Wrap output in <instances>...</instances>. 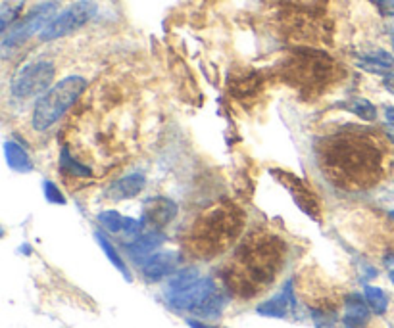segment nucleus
<instances>
[{
	"label": "nucleus",
	"instance_id": "nucleus-1",
	"mask_svg": "<svg viewBox=\"0 0 394 328\" xmlns=\"http://www.w3.org/2000/svg\"><path fill=\"white\" fill-rule=\"evenodd\" d=\"M285 256L283 242L267 232H252L235 252L223 282L229 292L241 297L258 296L279 274Z\"/></svg>",
	"mask_w": 394,
	"mask_h": 328
},
{
	"label": "nucleus",
	"instance_id": "nucleus-2",
	"mask_svg": "<svg viewBox=\"0 0 394 328\" xmlns=\"http://www.w3.org/2000/svg\"><path fill=\"white\" fill-rule=\"evenodd\" d=\"M320 160L331 181L350 190L371 186L381 175V152L363 136L345 135L327 140Z\"/></svg>",
	"mask_w": 394,
	"mask_h": 328
},
{
	"label": "nucleus",
	"instance_id": "nucleus-3",
	"mask_svg": "<svg viewBox=\"0 0 394 328\" xmlns=\"http://www.w3.org/2000/svg\"><path fill=\"white\" fill-rule=\"evenodd\" d=\"M241 229L242 213L237 208L221 206L210 209L196 219L189 236V248L198 257L216 256L241 234Z\"/></svg>",
	"mask_w": 394,
	"mask_h": 328
},
{
	"label": "nucleus",
	"instance_id": "nucleus-4",
	"mask_svg": "<svg viewBox=\"0 0 394 328\" xmlns=\"http://www.w3.org/2000/svg\"><path fill=\"white\" fill-rule=\"evenodd\" d=\"M166 300L173 309L191 313L196 319H216L229 302L216 280L208 277H200L179 290H166Z\"/></svg>",
	"mask_w": 394,
	"mask_h": 328
},
{
	"label": "nucleus",
	"instance_id": "nucleus-5",
	"mask_svg": "<svg viewBox=\"0 0 394 328\" xmlns=\"http://www.w3.org/2000/svg\"><path fill=\"white\" fill-rule=\"evenodd\" d=\"M87 79L79 75L65 77L54 87H50L42 97H39L35 110H33V129L35 131H49L70 108H72L77 98L85 92Z\"/></svg>",
	"mask_w": 394,
	"mask_h": 328
},
{
	"label": "nucleus",
	"instance_id": "nucleus-6",
	"mask_svg": "<svg viewBox=\"0 0 394 328\" xmlns=\"http://www.w3.org/2000/svg\"><path fill=\"white\" fill-rule=\"evenodd\" d=\"M56 67L49 60H37L24 65L12 79V95L19 100L42 97L52 85Z\"/></svg>",
	"mask_w": 394,
	"mask_h": 328
},
{
	"label": "nucleus",
	"instance_id": "nucleus-7",
	"mask_svg": "<svg viewBox=\"0 0 394 328\" xmlns=\"http://www.w3.org/2000/svg\"><path fill=\"white\" fill-rule=\"evenodd\" d=\"M95 16H97V4L95 2H90V0L73 2L72 6H68L50 19V24L40 31V40L50 42V40L68 37L72 33L79 31L81 27H85Z\"/></svg>",
	"mask_w": 394,
	"mask_h": 328
},
{
	"label": "nucleus",
	"instance_id": "nucleus-8",
	"mask_svg": "<svg viewBox=\"0 0 394 328\" xmlns=\"http://www.w3.org/2000/svg\"><path fill=\"white\" fill-rule=\"evenodd\" d=\"M56 2H42L24 17L19 19L17 24L10 31L4 33V39H2V50L8 52L10 49H16L22 42L29 39L35 33H40L47 25L50 24V19L56 16Z\"/></svg>",
	"mask_w": 394,
	"mask_h": 328
},
{
	"label": "nucleus",
	"instance_id": "nucleus-9",
	"mask_svg": "<svg viewBox=\"0 0 394 328\" xmlns=\"http://www.w3.org/2000/svg\"><path fill=\"white\" fill-rule=\"evenodd\" d=\"M279 173H281L279 181L289 188L290 196L294 198L298 208L302 209L306 215H310L314 221H317L322 215V206H320L317 196L310 190V184H306L302 179H298L292 173H285V171H279Z\"/></svg>",
	"mask_w": 394,
	"mask_h": 328
},
{
	"label": "nucleus",
	"instance_id": "nucleus-10",
	"mask_svg": "<svg viewBox=\"0 0 394 328\" xmlns=\"http://www.w3.org/2000/svg\"><path fill=\"white\" fill-rule=\"evenodd\" d=\"M297 309V297H294V280L290 279L283 284V288L266 302L256 307L258 315L269 317V319H287L290 313Z\"/></svg>",
	"mask_w": 394,
	"mask_h": 328
},
{
	"label": "nucleus",
	"instance_id": "nucleus-11",
	"mask_svg": "<svg viewBox=\"0 0 394 328\" xmlns=\"http://www.w3.org/2000/svg\"><path fill=\"white\" fill-rule=\"evenodd\" d=\"M178 204L173 200L166 196H154L148 198L143 206V223L160 231L178 217Z\"/></svg>",
	"mask_w": 394,
	"mask_h": 328
},
{
	"label": "nucleus",
	"instance_id": "nucleus-12",
	"mask_svg": "<svg viewBox=\"0 0 394 328\" xmlns=\"http://www.w3.org/2000/svg\"><path fill=\"white\" fill-rule=\"evenodd\" d=\"M179 261H181V256L178 252H158V254L146 257L141 263V271L148 282H160L178 271Z\"/></svg>",
	"mask_w": 394,
	"mask_h": 328
},
{
	"label": "nucleus",
	"instance_id": "nucleus-13",
	"mask_svg": "<svg viewBox=\"0 0 394 328\" xmlns=\"http://www.w3.org/2000/svg\"><path fill=\"white\" fill-rule=\"evenodd\" d=\"M164 242H166V234L161 231H156V229H154V231L139 234L135 240L129 242L127 246H125V249L129 252V256L133 257L135 263H143L146 257L152 256L154 252L160 248Z\"/></svg>",
	"mask_w": 394,
	"mask_h": 328
},
{
	"label": "nucleus",
	"instance_id": "nucleus-14",
	"mask_svg": "<svg viewBox=\"0 0 394 328\" xmlns=\"http://www.w3.org/2000/svg\"><path fill=\"white\" fill-rule=\"evenodd\" d=\"M371 309L365 297L360 294H350L345 302V315H342V327L345 328H365L370 322Z\"/></svg>",
	"mask_w": 394,
	"mask_h": 328
},
{
	"label": "nucleus",
	"instance_id": "nucleus-15",
	"mask_svg": "<svg viewBox=\"0 0 394 328\" xmlns=\"http://www.w3.org/2000/svg\"><path fill=\"white\" fill-rule=\"evenodd\" d=\"M146 177L145 173H131L113 181L108 188V196L113 200H129V198H135L143 188H145Z\"/></svg>",
	"mask_w": 394,
	"mask_h": 328
},
{
	"label": "nucleus",
	"instance_id": "nucleus-16",
	"mask_svg": "<svg viewBox=\"0 0 394 328\" xmlns=\"http://www.w3.org/2000/svg\"><path fill=\"white\" fill-rule=\"evenodd\" d=\"M358 67H362L363 72L375 73V75H386V73L394 72V56L386 50H370V52H363L358 56Z\"/></svg>",
	"mask_w": 394,
	"mask_h": 328
},
{
	"label": "nucleus",
	"instance_id": "nucleus-17",
	"mask_svg": "<svg viewBox=\"0 0 394 328\" xmlns=\"http://www.w3.org/2000/svg\"><path fill=\"white\" fill-rule=\"evenodd\" d=\"M4 156H6L10 167L17 173H31L33 171V161L29 154L25 152L17 142H12V140L4 142Z\"/></svg>",
	"mask_w": 394,
	"mask_h": 328
},
{
	"label": "nucleus",
	"instance_id": "nucleus-18",
	"mask_svg": "<svg viewBox=\"0 0 394 328\" xmlns=\"http://www.w3.org/2000/svg\"><path fill=\"white\" fill-rule=\"evenodd\" d=\"M95 238H97V242L100 244V248H102V252H104V256L108 257V261H110V263H112L113 267H116V269H118V271L125 277L127 282H131V280H133V277H131V271H129V267L125 265V261H123V257L120 256V252L113 248L112 242L108 240V238H106L104 234H102L100 231L95 232Z\"/></svg>",
	"mask_w": 394,
	"mask_h": 328
},
{
	"label": "nucleus",
	"instance_id": "nucleus-19",
	"mask_svg": "<svg viewBox=\"0 0 394 328\" xmlns=\"http://www.w3.org/2000/svg\"><path fill=\"white\" fill-rule=\"evenodd\" d=\"M340 108L346 110V112L354 113V115H358V117L363 121H375L379 115L377 106L373 104V102H370V100H365V98H360V97H354L350 98V100H346V102L340 104Z\"/></svg>",
	"mask_w": 394,
	"mask_h": 328
},
{
	"label": "nucleus",
	"instance_id": "nucleus-20",
	"mask_svg": "<svg viewBox=\"0 0 394 328\" xmlns=\"http://www.w3.org/2000/svg\"><path fill=\"white\" fill-rule=\"evenodd\" d=\"M363 297H365L370 309L375 315H385L388 311L391 300H388V294L383 288H379V286H365L363 288Z\"/></svg>",
	"mask_w": 394,
	"mask_h": 328
},
{
	"label": "nucleus",
	"instance_id": "nucleus-21",
	"mask_svg": "<svg viewBox=\"0 0 394 328\" xmlns=\"http://www.w3.org/2000/svg\"><path fill=\"white\" fill-rule=\"evenodd\" d=\"M60 171L65 173V175H73V177H90L93 175V171L89 167H85V165H81L79 161H75L70 156V150L68 148H62V152H60Z\"/></svg>",
	"mask_w": 394,
	"mask_h": 328
},
{
	"label": "nucleus",
	"instance_id": "nucleus-22",
	"mask_svg": "<svg viewBox=\"0 0 394 328\" xmlns=\"http://www.w3.org/2000/svg\"><path fill=\"white\" fill-rule=\"evenodd\" d=\"M98 223L102 224V229H106L108 232L120 234V232H123V227H125V217L110 209V211H102L98 215Z\"/></svg>",
	"mask_w": 394,
	"mask_h": 328
},
{
	"label": "nucleus",
	"instance_id": "nucleus-23",
	"mask_svg": "<svg viewBox=\"0 0 394 328\" xmlns=\"http://www.w3.org/2000/svg\"><path fill=\"white\" fill-rule=\"evenodd\" d=\"M24 6V0H14V2H10L6 0L4 4H2V12H0V19H2V33L8 31V27L12 22H16L17 14H19V10Z\"/></svg>",
	"mask_w": 394,
	"mask_h": 328
},
{
	"label": "nucleus",
	"instance_id": "nucleus-24",
	"mask_svg": "<svg viewBox=\"0 0 394 328\" xmlns=\"http://www.w3.org/2000/svg\"><path fill=\"white\" fill-rule=\"evenodd\" d=\"M42 192H45V198H47L49 204H54V206H64L65 204V196L52 181L42 183Z\"/></svg>",
	"mask_w": 394,
	"mask_h": 328
},
{
	"label": "nucleus",
	"instance_id": "nucleus-25",
	"mask_svg": "<svg viewBox=\"0 0 394 328\" xmlns=\"http://www.w3.org/2000/svg\"><path fill=\"white\" fill-rule=\"evenodd\" d=\"M187 325L191 328H221L216 327V325H210V322H204L200 319H187Z\"/></svg>",
	"mask_w": 394,
	"mask_h": 328
},
{
	"label": "nucleus",
	"instance_id": "nucleus-26",
	"mask_svg": "<svg viewBox=\"0 0 394 328\" xmlns=\"http://www.w3.org/2000/svg\"><path fill=\"white\" fill-rule=\"evenodd\" d=\"M383 87H385L391 95H394V72L383 75Z\"/></svg>",
	"mask_w": 394,
	"mask_h": 328
},
{
	"label": "nucleus",
	"instance_id": "nucleus-27",
	"mask_svg": "<svg viewBox=\"0 0 394 328\" xmlns=\"http://www.w3.org/2000/svg\"><path fill=\"white\" fill-rule=\"evenodd\" d=\"M385 117H386V123H388V125H394V106H386Z\"/></svg>",
	"mask_w": 394,
	"mask_h": 328
},
{
	"label": "nucleus",
	"instance_id": "nucleus-28",
	"mask_svg": "<svg viewBox=\"0 0 394 328\" xmlns=\"http://www.w3.org/2000/svg\"><path fill=\"white\" fill-rule=\"evenodd\" d=\"M385 133H386V136H388V140L394 142V125H388V127L385 129Z\"/></svg>",
	"mask_w": 394,
	"mask_h": 328
},
{
	"label": "nucleus",
	"instance_id": "nucleus-29",
	"mask_svg": "<svg viewBox=\"0 0 394 328\" xmlns=\"http://www.w3.org/2000/svg\"><path fill=\"white\" fill-rule=\"evenodd\" d=\"M388 279H391V282H393L394 286V269H391V272H388Z\"/></svg>",
	"mask_w": 394,
	"mask_h": 328
},
{
	"label": "nucleus",
	"instance_id": "nucleus-30",
	"mask_svg": "<svg viewBox=\"0 0 394 328\" xmlns=\"http://www.w3.org/2000/svg\"><path fill=\"white\" fill-rule=\"evenodd\" d=\"M388 217H391V219L394 221V211H388Z\"/></svg>",
	"mask_w": 394,
	"mask_h": 328
},
{
	"label": "nucleus",
	"instance_id": "nucleus-31",
	"mask_svg": "<svg viewBox=\"0 0 394 328\" xmlns=\"http://www.w3.org/2000/svg\"><path fill=\"white\" fill-rule=\"evenodd\" d=\"M391 44H393V50H394V35H393V39H391Z\"/></svg>",
	"mask_w": 394,
	"mask_h": 328
},
{
	"label": "nucleus",
	"instance_id": "nucleus-32",
	"mask_svg": "<svg viewBox=\"0 0 394 328\" xmlns=\"http://www.w3.org/2000/svg\"><path fill=\"white\" fill-rule=\"evenodd\" d=\"M391 328H394V322H393V325H391Z\"/></svg>",
	"mask_w": 394,
	"mask_h": 328
}]
</instances>
